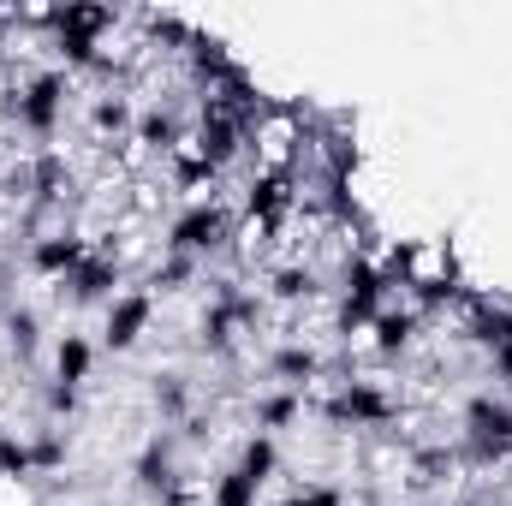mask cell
<instances>
[{"mask_svg":"<svg viewBox=\"0 0 512 506\" xmlns=\"http://www.w3.org/2000/svg\"><path fill=\"white\" fill-rule=\"evenodd\" d=\"M286 197H292V191H286V173H262V179L251 185V221H262V227L280 221Z\"/></svg>","mask_w":512,"mask_h":506,"instance_id":"cell-17","label":"cell"},{"mask_svg":"<svg viewBox=\"0 0 512 506\" xmlns=\"http://www.w3.org/2000/svg\"><path fill=\"white\" fill-rule=\"evenodd\" d=\"M137 137H143L149 149H179V120L155 108V114H143V120H137Z\"/></svg>","mask_w":512,"mask_h":506,"instance_id":"cell-21","label":"cell"},{"mask_svg":"<svg viewBox=\"0 0 512 506\" xmlns=\"http://www.w3.org/2000/svg\"><path fill=\"white\" fill-rule=\"evenodd\" d=\"M239 471H245V477H256V483H268V477L280 471V447H274V435H251V447H245Z\"/></svg>","mask_w":512,"mask_h":506,"instance_id":"cell-19","label":"cell"},{"mask_svg":"<svg viewBox=\"0 0 512 506\" xmlns=\"http://www.w3.org/2000/svg\"><path fill=\"white\" fill-rule=\"evenodd\" d=\"M90 370H96V346L84 334H60V346H54V381L60 387H84Z\"/></svg>","mask_w":512,"mask_h":506,"instance_id":"cell-12","label":"cell"},{"mask_svg":"<svg viewBox=\"0 0 512 506\" xmlns=\"http://www.w3.org/2000/svg\"><path fill=\"white\" fill-rule=\"evenodd\" d=\"M149 316H155V298H149V292H120V298L108 304L102 346H108V352H131V346L149 334Z\"/></svg>","mask_w":512,"mask_h":506,"instance_id":"cell-6","label":"cell"},{"mask_svg":"<svg viewBox=\"0 0 512 506\" xmlns=\"http://www.w3.org/2000/svg\"><path fill=\"white\" fill-rule=\"evenodd\" d=\"M137 483H143L149 495H167V489H173V447H167L161 435L137 453Z\"/></svg>","mask_w":512,"mask_h":506,"instance_id":"cell-15","label":"cell"},{"mask_svg":"<svg viewBox=\"0 0 512 506\" xmlns=\"http://www.w3.org/2000/svg\"><path fill=\"white\" fill-rule=\"evenodd\" d=\"M298 411H304L298 387H274V393H262V399H256V429H262V435L292 429V423H298Z\"/></svg>","mask_w":512,"mask_h":506,"instance_id":"cell-13","label":"cell"},{"mask_svg":"<svg viewBox=\"0 0 512 506\" xmlns=\"http://www.w3.org/2000/svg\"><path fill=\"white\" fill-rule=\"evenodd\" d=\"M251 322V304L245 298H221V304H209V316H203V346L209 352H227L233 346V334Z\"/></svg>","mask_w":512,"mask_h":506,"instance_id":"cell-11","label":"cell"},{"mask_svg":"<svg viewBox=\"0 0 512 506\" xmlns=\"http://www.w3.org/2000/svg\"><path fill=\"white\" fill-rule=\"evenodd\" d=\"M316 370H322V358H316L310 346H280V352H274V376L286 381V387H304Z\"/></svg>","mask_w":512,"mask_h":506,"instance_id":"cell-18","label":"cell"},{"mask_svg":"<svg viewBox=\"0 0 512 506\" xmlns=\"http://www.w3.org/2000/svg\"><path fill=\"white\" fill-rule=\"evenodd\" d=\"M370 328H376V352L393 358V352H405V346H411V334H417V310H382Z\"/></svg>","mask_w":512,"mask_h":506,"instance_id":"cell-16","label":"cell"},{"mask_svg":"<svg viewBox=\"0 0 512 506\" xmlns=\"http://www.w3.org/2000/svg\"><path fill=\"white\" fill-rule=\"evenodd\" d=\"M48 24L60 36H84V42H102V30L114 24V6H96V0H72L60 12H48Z\"/></svg>","mask_w":512,"mask_h":506,"instance_id":"cell-10","label":"cell"},{"mask_svg":"<svg viewBox=\"0 0 512 506\" xmlns=\"http://www.w3.org/2000/svg\"><path fill=\"white\" fill-rule=\"evenodd\" d=\"M90 120H96V131H126L131 126V102L126 96H102V102L90 108Z\"/></svg>","mask_w":512,"mask_h":506,"instance_id":"cell-25","label":"cell"},{"mask_svg":"<svg viewBox=\"0 0 512 506\" xmlns=\"http://www.w3.org/2000/svg\"><path fill=\"white\" fill-rule=\"evenodd\" d=\"M12 352H18V358H30V352H36V316H30V310H18V316H12Z\"/></svg>","mask_w":512,"mask_h":506,"instance_id":"cell-28","label":"cell"},{"mask_svg":"<svg viewBox=\"0 0 512 506\" xmlns=\"http://www.w3.org/2000/svg\"><path fill=\"white\" fill-rule=\"evenodd\" d=\"M465 453L477 465H501L512 453V405L495 393H477L465 405Z\"/></svg>","mask_w":512,"mask_h":506,"instance_id":"cell-1","label":"cell"},{"mask_svg":"<svg viewBox=\"0 0 512 506\" xmlns=\"http://www.w3.org/2000/svg\"><path fill=\"white\" fill-rule=\"evenodd\" d=\"M382 298H387V268L376 262H346V304H340V328L352 334V328H370L376 316H382Z\"/></svg>","mask_w":512,"mask_h":506,"instance_id":"cell-5","label":"cell"},{"mask_svg":"<svg viewBox=\"0 0 512 506\" xmlns=\"http://www.w3.org/2000/svg\"><path fill=\"white\" fill-rule=\"evenodd\" d=\"M84 256H90V245H84L78 233H48V239H36V245H30V268H36V274L66 280V274H78V268H84Z\"/></svg>","mask_w":512,"mask_h":506,"instance_id":"cell-9","label":"cell"},{"mask_svg":"<svg viewBox=\"0 0 512 506\" xmlns=\"http://www.w3.org/2000/svg\"><path fill=\"white\" fill-rule=\"evenodd\" d=\"M280 506H346V501H340V489L316 483V489H304V495H292V501H280Z\"/></svg>","mask_w":512,"mask_h":506,"instance_id":"cell-29","label":"cell"},{"mask_svg":"<svg viewBox=\"0 0 512 506\" xmlns=\"http://www.w3.org/2000/svg\"><path fill=\"white\" fill-rule=\"evenodd\" d=\"M322 417H328L334 429H382L387 417H393V393L376 387V381H346V387L322 405Z\"/></svg>","mask_w":512,"mask_h":506,"instance_id":"cell-3","label":"cell"},{"mask_svg":"<svg viewBox=\"0 0 512 506\" xmlns=\"http://www.w3.org/2000/svg\"><path fill=\"white\" fill-rule=\"evenodd\" d=\"M12 114H18V126L30 131V137H48V131L60 126V114H66V72H36L18 90Z\"/></svg>","mask_w":512,"mask_h":506,"instance_id":"cell-4","label":"cell"},{"mask_svg":"<svg viewBox=\"0 0 512 506\" xmlns=\"http://www.w3.org/2000/svg\"><path fill=\"white\" fill-rule=\"evenodd\" d=\"M48 411L72 417V411H78V387H60V381H54V387H48Z\"/></svg>","mask_w":512,"mask_h":506,"instance_id":"cell-30","label":"cell"},{"mask_svg":"<svg viewBox=\"0 0 512 506\" xmlns=\"http://www.w3.org/2000/svg\"><path fill=\"white\" fill-rule=\"evenodd\" d=\"M60 54H66V66H96V60H102V42H84V36H60Z\"/></svg>","mask_w":512,"mask_h":506,"instance_id":"cell-27","label":"cell"},{"mask_svg":"<svg viewBox=\"0 0 512 506\" xmlns=\"http://www.w3.org/2000/svg\"><path fill=\"white\" fill-rule=\"evenodd\" d=\"M471 340H477V346H489V352H495V346H507V340H512V304L483 298V304L471 310Z\"/></svg>","mask_w":512,"mask_h":506,"instance_id":"cell-14","label":"cell"},{"mask_svg":"<svg viewBox=\"0 0 512 506\" xmlns=\"http://www.w3.org/2000/svg\"><path fill=\"white\" fill-rule=\"evenodd\" d=\"M30 459H36V471H54V465H66V435H60V429H42V435L30 441Z\"/></svg>","mask_w":512,"mask_h":506,"instance_id":"cell-24","label":"cell"},{"mask_svg":"<svg viewBox=\"0 0 512 506\" xmlns=\"http://www.w3.org/2000/svg\"><path fill=\"white\" fill-rule=\"evenodd\" d=\"M233 239V215L221 209V203H191L173 227H167V251L185 256V262H197V256L221 251Z\"/></svg>","mask_w":512,"mask_h":506,"instance_id":"cell-2","label":"cell"},{"mask_svg":"<svg viewBox=\"0 0 512 506\" xmlns=\"http://www.w3.org/2000/svg\"><path fill=\"white\" fill-rule=\"evenodd\" d=\"M310 292H316V274H310V268H280V274H274V298L292 304V298H310Z\"/></svg>","mask_w":512,"mask_h":506,"instance_id":"cell-26","label":"cell"},{"mask_svg":"<svg viewBox=\"0 0 512 506\" xmlns=\"http://www.w3.org/2000/svg\"><path fill=\"white\" fill-rule=\"evenodd\" d=\"M239 137H245V126L215 102V108H203V126H197V155H203V167L215 173V167H227L233 155H239Z\"/></svg>","mask_w":512,"mask_h":506,"instance_id":"cell-7","label":"cell"},{"mask_svg":"<svg viewBox=\"0 0 512 506\" xmlns=\"http://www.w3.org/2000/svg\"><path fill=\"white\" fill-rule=\"evenodd\" d=\"M489 358H495V376H501V381H512V340H507V346H495Z\"/></svg>","mask_w":512,"mask_h":506,"instance_id":"cell-31","label":"cell"},{"mask_svg":"<svg viewBox=\"0 0 512 506\" xmlns=\"http://www.w3.org/2000/svg\"><path fill=\"white\" fill-rule=\"evenodd\" d=\"M0 477H36L30 441H18V435H0Z\"/></svg>","mask_w":512,"mask_h":506,"instance_id":"cell-23","label":"cell"},{"mask_svg":"<svg viewBox=\"0 0 512 506\" xmlns=\"http://www.w3.org/2000/svg\"><path fill=\"white\" fill-rule=\"evenodd\" d=\"M185 405H191L185 376H155V411H161V417H185Z\"/></svg>","mask_w":512,"mask_h":506,"instance_id":"cell-22","label":"cell"},{"mask_svg":"<svg viewBox=\"0 0 512 506\" xmlns=\"http://www.w3.org/2000/svg\"><path fill=\"white\" fill-rule=\"evenodd\" d=\"M256 489H262V483H256V477H245V471L233 465V471L215 483V506H256Z\"/></svg>","mask_w":512,"mask_h":506,"instance_id":"cell-20","label":"cell"},{"mask_svg":"<svg viewBox=\"0 0 512 506\" xmlns=\"http://www.w3.org/2000/svg\"><path fill=\"white\" fill-rule=\"evenodd\" d=\"M114 286H120V262H114V256H84V268L60 280V292H66L72 304H102V298L114 304V298H120Z\"/></svg>","mask_w":512,"mask_h":506,"instance_id":"cell-8","label":"cell"}]
</instances>
